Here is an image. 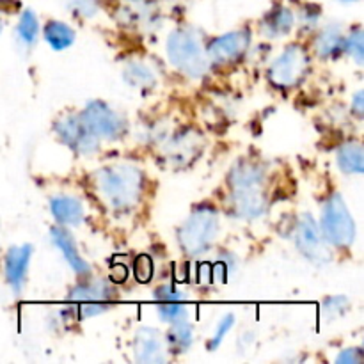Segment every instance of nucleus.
<instances>
[{"mask_svg": "<svg viewBox=\"0 0 364 364\" xmlns=\"http://www.w3.org/2000/svg\"><path fill=\"white\" fill-rule=\"evenodd\" d=\"M92 191L109 210L124 213L141 203L144 192V173L128 162L107 164L91 176Z\"/></svg>", "mask_w": 364, "mask_h": 364, "instance_id": "nucleus-1", "label": "nucleus"}, {"mask_svg": "<svg viewBox=\"0 0 364 364\" xmlns=\"http://www.w3.org/2000/svg\"><path fill=\"white\" fill-rule=\"evenodd\" d=\"M205 46L201 32L196 28H174L166 43L167 59L174 70L187 75L188 78H201L210 68Z\"/></svg>", "mask_w": 364, "mask_h": 364, "instance_id": "nucleus-2", "label": "nucleus"}, {"mask_svg": "<svg viewBox=\"0 0 364 364\" xmlns=\"http://www.w3.org/2000/svg\"><path fill=\"white\" fill-rule=\"evenodd\" d=\"M219 212L210 205H201L191 212L178 230V245L188 258H199L213 247L219 235Z\"/></svg>", "mask_w": 364, "mask_h": 364, "instance_id": "nucleus-3", "label": "nucleus"}, {"mask_svg": "<svg viewBox=\"0 0 364 364\" xmlns=\"http://www.w3.org/2000/svg\"><path fill=\"white\" fill-rule=\"evenodd\" d=\"M320 230L327 244L336 249H350L355 242V223L347 203L338 192L331 194L322 205Z\"/></svg>", "mask_w": 364, "mask_h": 364, "instance_id": "nucleus-4", "label": "nucleus"}, {"mask_svg": "<svg viewBox=\"0 0 364 364\" xmlns=\"http://www.w3.org/2000/svg\"><path fill=\"white\" fill-rule=\"evenodd\" d=\"M117 301L112 284L105 279H85L78 283L68 295V302L73 304L78 318L87 320L109 311Z\"/></svg>", "mask_w": 364, "mask_h": 364, "instance_id": "nucleus-5", "label": "nucleus"}, {"mask_svg": "<svg viewBox=\"0 0 364 364\" xmlns=\"http://www.w3.org/2000/svg\"><path fill=\"white\" fill-rule=\"evenodd\" d=\"M309 71L308 50L299 43L288 45L269 66V80L277 89H294L306 78Z\"/></svg>", "mask_w": 364, "mask_h": 364, "instance_id": "nucleus-6", "label": "nucleus"}, {"mask_svg": "<svg viewBox=\"0 0 364 364\" xmlns=\"http://www.w3.org/2000/svg\"><path fill=\"white\" fill-rule=\"evenodd\" d=\"M294 242L297 251L315 265L323 267L333 259L331 245L327 244L318 223L311 213H302L297 219L294 228Z\"/></svg>", "mask_w": 364, "mask_h": 364, "instance_id": "nucleus-7", "label": "nucleus"}, {"mask_svg": "<svg viewBox=\"0 0 364 364\" xmlns=\"http://www.w3.org/2000/svg\"><path fill=\"white\" fill-rule=\"evenodd\" d=\"M80 117L100 141H119L127 134V119L102 100L89 102L80 112Z\"/></svg>", "mask_w": 364, "mask_h": 364, "instance_id": "nucleus-8", "label": "nucleus"}, {"mask_svg": "<svg viewBox=\"0 0 364 364\" xmlns=\"http://www.w3.org/2000/svg\"><path fill=\"white\" fill-rule=\"evenodd\" d=\"M252 43V34L249 28H238V31L226 32L223 36L213 38L206 48L210 66L230 68L240 63L249 52Z\"/></svg>", "mask_w": 364, "mask_h": 364, "instance_id": "nucleus-9", "label": "nucleus"}, {"mask_svg": "<svg viewBox=\"0 0 364 364\" xmlns=\"http://www.w3.org/2000/svg\"><path fill=\"white\" fill-rule=\"evenodd\" d=\"M205 137L196 128H183L164 144V160L173 167H188L201 156Z\"/></svg>", "mask_w": 364, "mask_h": 364, "instance_id": "nucleus-10", "label": "nucleus"}, {"mask_svg": "<svg viewBox=\"0 0 364 364\" xmlns=\"http://www.w3.org/2000/svg\"><path fill=\"white\" fill-rule=\"evenodd\" d=\"M57 137L78 155H91L100 148V139L85 127L80 114H68L55 121Z\"/></svg>", "mask_w": 364, "mask_h": 364, "instance_id": "nucleus-11", "label": "nucleus"}, {"mask_svg": "<svg viewBox=\"0 0 364 364\" xmlns=\"http://www.w3.org/2000/svg\"><path fill=\"white\" fill-rule=\"evenodd\" d=\"M265 187H240L231 188L230 208L235 217L244 220L259 219L267 212Z\"/></svg>", "mask_w": 364, "mask_h": 364, "instance_id": "nucleus-12", "label": "nucleus"}, {"mask_svg": "<svg viewBox=\"0 0 364 364\" xmlns=\"http://www.w3.org/2000/svg\"><path fill=\"white\" fill-rule=\"evenodd\" d=\"M134 359L141 364H162L167 359L166 338L155 327H141L134 338Z\"/></svg>", "mask_w": 364, "mask_h": 364, "instance_id": "nucleus-13", "label": "nucleus"}, {"mask_svg": "<svg viewBox=\"0 0 364 364\" xmlns=\"http://www.w3.org/2000/svg\"><path fill=\"white\" fill-rule=\"evenodd\" d=\"M32 249L31 244L23 245H14L7 251L6 255V265H4V272H6V281L14 294H20L25 287V279H27L28 265H31L32 258Z\"/></svg>", "mask_w": 364, "mask_h": 364, "instance_id": "nucleus-14", "label": "nucleus"}, {"mask_svg": "<svg viewBox=\"0 0 364 364\" xmlns=\"http://www.w3.org/2000/svg\"><path fill=\"white\" fill-rule=\"evenodd\" d=\"M155 302L159 316L171 323L188 320V309L185 306V295L171 284H162L155 290Z\"/></svg>", "mask_w": 364, "mask_h": 364, "instance_id": "nucleus-15", "label": "nucleus"}, {"mask_svg": "<svg viewBox=\"0 0 364 364\" xmlns=\"http://www.w3.org/2000/svg\"><path fill=\"white\" fill-rule=\"evenodd\" d=\"M50 240H52L53 245L59 249L63 258L66 259V263L70 265V269L73 270L78 277L91 276V267H89V263L80 256L77 242H75L73 235L70 233L68 228L53 226L52 230H50Z\"/></svg>", "mask_w": 364, "mask_h": 364, "instance_id": "nucleus-16", "label": "nucleus"}, {"mask_svg": "<svg viewBox=\"0 0 364 364\" xmlns=\"http://www.w3.org/2000/svg\"><path fill=\"white\" fill-rule=\"evenodd\" d=\"M117 18L130 28H148L159 18V11L151 0H123L117 9Z\"/></svg>", "mask_w": 364, "mask_h": 364, "instance_id": "nucleus-17", "label": "nucleus"}, {"mask_svg": "<svg viewBox=\"0 0 364 364\" xmlns=\"http://www.w3.org/2000/svg\"><path fill=\"white\" fill-rule=\"evenodd\" d=\"M50 212L59 226H80L85 219L84 203L75 196H53L50 199Z\"/></svg>", "mask_w": 364, "mask_h": 364, "instance_id": "nucleus-18", "label": "nucleus"}, {"mask_svg": "<svg viewBox=\"0 0 364 364\" xmlns=\"http://www.w3.org/2000/svg\"><path fill=\"white\" fill-rule=\"evenodd\" d=\"M295 27V14L290 7L276 6L265 14L262 21V32L269 39H279L290 34Z\"/></svg>", "mask_w": 364, "mask_h": 364, "instance_id": "nucleus-19", "label": "nucleus"}, {"mask_svg": "<svg viewBox=\"0 0 364 364\" xmlns=\"http://www.w3.org/2000/svg\"><path fill=\"white\" fill-rule=\"evenodd\" d=\"M345 34L338 23H329L315 38V52L320 59H336L343 53Z\"/></svg>", "mask_w": 364, "mask_h": 364, "instance_id": "nucleus-20", "label": "nucleus"}, {"mask_svg": "<svg viewBox=\"0 0 364 364\" xmlns=\"http://www.w3.org/2000/svg\"><path fill=\"white\" fill-rule=\"evenodd\" d=\"M265 169L258 164H252L249 160H240L231 167L228 174V185L230 188L240 187H265Z\"/></svg>", "mask_w": 364, "mask_h": 364, "instance_id": "nucleus-21", "label": "nucleus"}, {"mask_svg": "<svg viewBox=\"0 0 364 364\" xmlns=\"http://www.w3.org/2000/svg\"><path fill=\"white\" fill-rule=\"evenodd\" d=\"M123 80L124 84L139 91H149L156 85V73L142 60H130L123 68Z\"/></svg>", "mask_w": 364, "mask_h": 364, "instance_id": "nucleus-22", "label": "nucleus"}, {"mask_svg": "<svg viewBox=\"0 0 364 364\" xmlns=\"http://www.w3.org/2000/svg\"><path fill=\"white\" fill-rule=\"evenodd\" d=\"M43 38L48 43L50 48L55 50V52H63L73 45L75 39H77V32L64 21L50 20L43 28Z\"/></svg>", "mask_w": 364, "mask_h": 364, "instance_id": "nucleus-23", "label": "nucleus"}, {"mask_svg": "<svg viewBox=\"0 0 364 364\" xmlns=\"http://www.w3.org/2000/svg\"><path fill=\"white\" fill-rule=\"evenodd\" d=\"M338 167L345 174H363L364 173V159L363 146L358 141H348L338 148L336 153Z\"/></svg>", "mask_w": 364, "mask_h": 364, "instance_id": "nucleus-24", "label": "nucleus"}, {"mask_svg": "<svg viewBox=\"0 0 364 364\" xmlns=\"http://www.w3.org/2000/svg\"><path fill=\"white\" fill-rule=\"evenodd\" d=\"M192 343H194V327L188 320L171 323L169 333L166 334L167 350L173 354H181V352H187Z\"/></svg>", "mask_w": 364, "mask_h": 364, "instance_id": "nucleus-25", "label": "nucleus"}, {"mask_svg": "<svg viewBox=\"0 0 364 364\" xmlns=\"http://www.w3.org/2000/svg\"><path fill=\"white\" fill-rule=\"evenodd\" d=\"M16 36L18 41L23 46H27V48L34 46V43L38 41L39 36V20L38 16H36L34 11L25 9L23 13H21L20 21H18L16 27Z\"/></svg>", "mask_w": 364, "mask_h": 364, "instance_id": "nucleus-26", "label": "nucleus"}, {"mask_svg": "<svg viewBox=\"0 0 364 364\" xmlns=\"http://www.w3.org/2000/svg\"><path fill=\"white\" fill-rule=\"evenodd\" d=\"M363 28L361 27H354L350 31V34L345 36V46L343 52L347 55H350L352 59L358 63V66H363L364 63V45H363Z\"/></svg>", "mask_w": 364, "mask_h": 364, "instance_id": "nucleus-27", "label": "nucleus"}, {"mask_svg": "<svg viewBox=\"0 0 364 364\" xmlns=\"http://www.w3.org/2000/svg\"><path fill=\"white\" fill-rule=\"evenodd\" d=\"M350 309V301L345 295H334V297H327L322 304L323 316L327 320H334L343 316L345 313Z\"/></svg>", "mask_w": 364, "mask_h": 364, "instance_id": "nucleus-28", "label": "nucleus"}, {"mask_svg": "<svg viewBox=\"0 0 364 364\" xmlns=\"http://www.w3.org/2000/svg\"><path fill=\"white\" fill-rule=\"evenodd\" d=\"M235 322H237V318H235V315H231V313H228V315H224L223 318L219 320V323H217V329L215 333H213V336L210 338V341L206 343V348H208L210 352H215L217 348L223 345V341L226 340L228 333H230L231 329H233Z\"/></svg>", "mask_w": 364, "mask_h": 364, "instance_id": "nucleus-29", "label": "nucleus"}, {"mask_svg": "<svg viewBox=\"0 0 364 364\" xmlns=\"http://www.w3.org/2000/svg\"><path fill=\"white\" fill-rule=\"evenodd\" d=\"M68 7L78 18H92L98 14V0H68Z\"/></svg>", "mask_w": 364, "mask_h": 364, "instance_id": "nucleus-30", "label": "nucleus"}, {"mask_svg": "<svg viewBox=\"0 0 364 364\" xmlns=\"http://www.w3.org/2000/svg\"><path fill=\"white\" fill-rule=\"evenodd\" d=\"M153 277V262L146 255H141L135 259V279L139 283H148Z\"/></svg>", "mask_w": 364, "mask_h": 364, "instance_id": "nucleus-31", "label": "nucleus"}, {"mask_svg": "<svg viewBox=\"0 0 364 364\" xmlns=\"http://www.w3.org/2000/svg\"><path fill=\"white\" fill-rule=\"evenodd\" d=\"M363 350L361 348H345L336 358L338 364H359L363 363Z\"/></svg>", "mask_w": 364, "mask_h": 364, "instance_id": "nucleus-32", "label": "nucleus"}, {"mask_svg": "<svg viewBox=\"0 0 364 364\" xmlns=\"http://www.w3.org/2000/svg\"><path fill=\"white\" fill-rule=\"evenodd\" d=\"M352 110L358 117H363L364 114V100H363V91L355 92L354 100H352Z\"/></svg>", "mask_w": 364, "mask_h": 364, "instance_id": "nucleus-33", "label": "nucleus"}, {"mask_svg": "<svg viewBox=\"0 0 364 364\" xmlns=\"http://www.w3.org/2000/svg\"><path fill=\"white\" fill-rule=\"evenodd\" d=\"M2 28H4V25H2V20H0V34H2Z\"/></svg>", "mask_w": 364, "mask_h": 364, "instance_id": "nucleus-34", "label": "nucleus"}, {"mask_svg": "<svg viewBox=\"0 0 364 364\" xmlns=\"http://www.w3.org/2000/svg\"><path fill=\"white\" fill-rule=\"evenodd\" d=\"M343 2H355V0H343Z\"/></svg>", "mask_w": 364, "mask_h": 364, "instance_id": "nucleus-35", "label": "nucleus"}]
</instances>
